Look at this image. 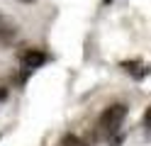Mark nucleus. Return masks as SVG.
Masks as SVG:
<instances>
[{
	"label": "nucleus",
	"instance_id": "obj_1",
	"mask_svg": "<svg viewBox=\"0 0 151 146\" xmlns=\"http://www.w3.org/2000/svg\"><path fill=\"white\" fill-rule=\"evenodd\" d=\"M124 117H127V107L122 102L105 107L102 114H100V119H98V136L112 139L115 134H119V127H122V122H124Z\"/></svg>",
	"mask_w": 151,
	"mask_h": 146
},
{
	"label": "nucleus",
	"instance_id": "obj_2",
	"mask_svg": "<svg viewBox=\"0 0 151 146\" xmlns=\"http://www.w3.org/2000/svg\"><path fill=\"white\" fill-rule=\"evenodd\" d=\"M20 63L22 68H39L42 63H46V54L39 51V49H24V51L20 54Z\"/></svg>",
	"mask_w": 151,
	"mask_h": 146
},
{
	"label": "nucleus",
	"instance_id": "obj_3",
	"mask_svg": "<svg viewBox=\"0 0 151 146\" xmlns=\"http://www.w3.org/2000/svg\"><path fill=\"white\" fill-rule=\"evenodd\" d=\"M122 68L134 78V81H144V78L149 76V66L146 63H141V61H124L122 63Z\"/></svg>",
	"mask_w": 151,
	"mask_h": 146
},
{
	"label": "nucleus",
	"instance_id": "obj_4",
	"mask_svg": "<svg viewBox=\"0 0 151 146\" xmlns=\"http://www.w3.org/2000/svg\"><path fill=\"white\" fill-rule=\"evenodd\" d=\"M15 37H17V24L12 22V19L0 15V42L7 44V42H12Z\"/></svg>",
	"mask_w": 151,
	"mask_h": 146
},
{
	"label": "nucleus",
	"instance_id": "obj_5",
	"mask_svg": "<svg viewBox=\"0 0 151 146\" xmlns=\"http://www.w3.org/2000/svg\"><path fill=\"white\" fill-rule=\"evenodd\" d=\"M59 146H83V141H81L76 134H66L63 139L59 141Z\"/></svg>",
	"mask_w": 151,
	"mask_h": 146
},
{
	"label": "nucleus",
	"instance_id": "obj_6",
	"mask_svg": "<svg viewBox=\"0 0 151 146\" xmlns=\"http://www.w3.org/2000/svg\"><path fill=\"white\" fill-rule=\"evenodd\" d=\"M144 136L151 141V105L146 107V112H144Z\"/></svg>",
	"mask_w": 151,
	"mask_h": 146
},
{
	"label": "nucleus",
	"instance_id": "obj_7",
	"mask_svg": "<svg viewBox=\"0 0 151 146\" xmlns=\"http://www.w3.org/2000/svg\"><path fill=\"white\" fill-rule=\"evenodd\" d=\"M122 144H124V136H122V134H115L110 139V146H122Z\"/></svg>",
	"mask_w": 151,
	"mask_h": 146
},
{
	"label": "nucleus",
	"instance_id": "obj_8",
	"mask_svg": "<svg viewBox=\"0 0 151 146\" xmlns=\"http://www.w3.org/2000/svg\"><path fill=\"white\" fill-rule=\"evenodd\" d=\"M5 97H7V90H5V88H0V100H5Z\"/></svg>",
	"mask_w": 151,
	"mask_h": 146
},
{
	"label": "nucleus",
	"instance_id": "obj_9",
	"mask_svg": "<svg viewBox=\"0 0 151 146\" xmlns=\"http://www.w3.org/2000/svg\"><path fill=\"white\" fill-rule=\"evenodd\" d=\"M20 3H24V5H32V3H37V0H20Z\"/></svg>",
	"mask_w": 151,
	"mask_h": 146
},
{
	"label": "nucleus",
	"instance_id": "obj_10",
	"mask_svg": "<svg viewBox=\"0 0 151 146\" xmlns=\"http://www.w3.org/2000/svg\"><path fill=\"white\" fill-rule=\"evenodd\" d=\"M110 3H112V0H102V5H110Z\"/></svg>",
	"mask_w": 151,
	"mask_h": 146
},
{
	"label": "nucleus",
	"instance_id": "obj_11",
	"mask_svg": "<svg viewBox=\"0 0 151 146\" xmlns=\"http://www.w3.org/2000/svg\"><path fill=\"white\" fill-rule=\"evenodd\" d=\"M83 146H90V144H83Z\"/></svg>",
	"mask_w": 151,
	"mask_h": 146
}]
</instances>
